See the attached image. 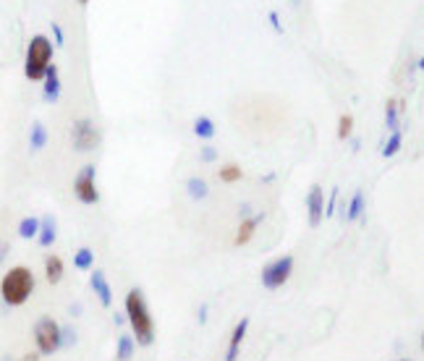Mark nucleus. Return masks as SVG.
<instances>
[{"label":"nucleus","instance_id":"7ed1b4c3","mask_svg":"<svg viewBox=\"0 0 424 361\" xmlns=\"http://www.w3.org/2000/svg\"><path fill=\"white\" fill-rule=\"evenodd\" d=\"M50 63H52V42L45 35H35L29 47H26L24 76L29 81H42L45 71H47Z\"/></svg>","mask_w":424,"mask_h":361},{"label":"nucleus","instance_id":"cd10ccee","mask_svg":"<svg viewBox=\"0 0 424 361\" xmlns=\"http://www.w3.org/2000/svg\"><path fill=\"white\" fill-rule=\"evenodd\" d=\"M336 202H338V189L330 191V199H328V205H325V215L333 217V212H336Z\"/></svg>","mask_w":424,"mask_h":361},{"label":"nucleus","instance_id":"2f4dec72","mask_svg":"<svg viewBox=\"0 0 424 361\" xmlns=\"http://www.w3.org/2000/svg\"><path fill=\"white\" fill-rule=\"evenodd\" d=\"M207 304H205V306H200V322H202V325H205V322H207Z\"/></svg>","mask_w":424,"mask_h":361},{"label":"nucleus","instance_id":"bb28decb","mask_svg":"<svg viewBox=\"0 0 424 361\" xmlns=\"http://www.w3.org/2000/svg\"><path fill=\"white\" fill-rule=\"evenodd\" d=\"M215 160H217L215 147H202V163H215Z\"/></svg>","mask_w":424,"mask_h":361},{"label":"nucleus","instance_id":"473e14b6","mask_svg":"<svg viewBox=\"0 0 424 361\" xmlns=\"http://www.w3.org/2000/svg\"><path fill=\"white\" fill-rule=\"evenodd\" d=\"M243 217H251V205H241V220Z\"/></svg>","mask_w":424,"mask_h":361},{"label":"nucleus","instance_id":"0eeeda50","mask_svg":"<svg viewBox=\"0 0 424 361\" xmlns=\"http://www.w3.org/2000/svg\"><path fill=\"white\" fill-rule=\"evenodd\" d=\"M97 168L95 165H84L74 178V194L81 205H97L100 202V191H97Z\"/></svg>","mask_w":424,"mask_h":361},{"label":"nucleus","instance_id":"6ab92c4d","mask_svg":"<svg viewBox=\"0 0 424 361\" xmlns=\"http://www.w3.org/2000/svg\"><path fill=\"white\" fill-rule=\"evenodd\" d=\"M399 113H401V103L399 100H388L385 103V126L388 131H399Z\"/></svg>","mask_w":424,"mask_h":361},{"label":"nucleus","instance_id":"b1692460","mask_svg":"<svg viewBox=\"0 0 424 361\" xmlns=\"http://www.w3.org/2000/svg\"><path fill=\"white\" fill-rule=\"evenodd\" d=\"M241 176L243 171L236 163L223 165V171H220V180H223V183H236V180H241Z\"/></svg>","mask_w":424,"mask_h":361},{"label":"nucleus","instance_id":"f03ea898","mask_svg":"<svg viewBox=\"0 0 424 361\" xmlns=\"http://www.w3.org/2000/svg\"><path fill=\"white\" fill-rule=\"evenodd\" d=\"M32 293H35V273L29 267L16 265L0 277V299L8 306H24Z\"/></svg>","mask_w":424,"mask_h":361},{"label":"nucleus","instance_id":"f257e3e1","mask_svg":"<svg viewBox=\"0 0 424 361\" xmlns=\"http://www.w3.org/2000/svg\"><path fill=\"white\" fill-rule=\"evenodd\" d=\"M126 322L131 325L134 343L144 345V348L155 343V336H157L155 319L149 314L147 299H144V293L139 291V288H131V291L126 293Z\"/></svg>","mask_w":424,"mask_h":361},{"label":"nucleus","instance_id":"6e6552de","mask_svg":"<svg viewBox=\"0 0 424 361\" xmlns=\"http://www.w3.org/2000/svg\"><path fill=\"white\" fill-rule=\"evenodd\" d=\"M306 215H309V225L317 228L325 217V191H322L320 183H314L309 194H306Z\"/></svg>","mask_w":424,"mask_h":361},{"label":"nucleus","instance_id":"412c9836","mask_svg":"<svg viewBox=\"0 0 424 361\" xmlns=\"http://www.w3.org/2000/svg\"><path fill=\"white\" fill-rule=\"evenodd\" d=\"M194 134L200 139H212L215 137V123H212V118H207V115H200V118L194 120Z\"/></svg>","mask_w":424,"mask_h":361},{"label":"nucleus","instance_id":"c756f323","mask_svg":"<svg viewBox=\"0 0 424 361\" xmlns=\"http://www.w3.org/2000/svg\"><path fill=\"white\" fill-rule=\"evenodd\" d=\"M270 24H273V29H275L277 35L283 32V24H280V16H277V11H270Z\"/></svg>","mask_w":424,"mask_h":361},{"label":"nucleus","instance_id":"aec40b11","mask_svg":"<svg viewBox=\"0 0 424 361\" xmlns=\"http://www.w3.org/2000/svg\"><path fill=\"white\" fill-rule=\"evenodd\" d=\"M364 215V191H354V197L346 207V220H359Z\"/></svg>","mask_w":424,"mask_h":361},{"label":"nucleus","instance_id":"ddd939ff","mask_svg":"<svg viewBox=\"0 0 424 361\" xmlns=\"http://www.w3.org/2000/svg\"><path fill=\"white\" fill-rule=\"evenodd\" d=\"M55 239H58V223H55V217H52V215H45L42 220H40L37 243H40L42 249H47V246H52V243H55Z\"/></svg>","mask_w":424,"mask_h":361},{"label":"nucleus","instance_id":"39448f33","mask_svg":"<svg viewBox=\"0 0 424 361\" xmlns=\"http://www.w3.org/2000/svg\"><path fill=\"white\" fill-rule=\"evenodd\" d=\"M100 142H103V134L89 118H79L71 126V144H74L76 152H92V149L100 147Z\"/></svg>","mask_w":424,"mask_h":361},{"label":"nucleus","instance_id":"2eb2a0df","mask_svg":"<svg viewBox=\"0 0 424 361\" xmlns=\"http://www.w3.org/2000/svg\"><path fill=\"white\" fill-rule=\"evenodd\" d=\"M134 351H137V343H134V338H131L129 333L118 336V345H115V361H131Z\"/></svg>","mask_w":424,"mask_h":361},{"label":"nucleus","instance_id":"20e7f679","mask_svg":"<svg viewBox=\"0 0 424 361\" xmlns=\"http://www.w3.org/2000/svg\"><path fill=\"white\" fill-rule=\"evenodd\" d=\"M35 345L40 356H52L63 348L61 340V325L52 317H40L35 322Z\"/></svg>","mask_w":424,"mask_h":361},{"label":"nucleus","instance_id":"5701e85b","mask_svg":"<svg viewBox=\"0 0 424 361\" xmlns=\"http://www.w3.org/2000/svg\"><path fill=\"white\" fill-rule=\"evenodd\" d=\"M401 142H403V137H401V129H399V131H390V139H388V142H385V147H382V157H393V155H399Z\"/></svg>","mask_w":424,"mask_h":361},{"label":"nucleus","instance_id":"7c9ffc66","mask_svg":"<svg viewBox=\"0 0 424 361\" xmlns=\"http://www.w3.org/2000/svg\"><path fill=\"white\" fill-rule=\"evenodd\" d=\"M8 243H6V241H3V243H0V265H3V262H6V257H8Z\"/></svg>","mask_w":424,"mask_h":361},{"label":"nucleus","instance_id":"e433bc0d","mask_svg":"<svg viewBox=\"0 0 424 361\" xmlns=\"http://www.w3.org/2000/svg\"><path fill=\"white\" fill-rule=\"evenodd\" d=\"M401 361H411V359H401Z\"/></svg>","mask_w":424,"mask_h":361},{"label":"nucleus","instance_id":"1a4fd4ad","mask_svg":"<svg viewBox=\"0 0 424 361\" xmlns=\"http://www.w3.org/2000/svg\"><path fill=\"white\" fill-rule=\"evenodd\" d=\"M246 333H249V319L243 317L236 322L234 333H231V340H228V351H225V361H236L239 353H241V345L246 340Z\"/></svg>","mask_w":424,"mask_h":361},{"label":"nucleus","instance_id":"c9c22d12","mask_svg":"<svg viewBox=\"0 0 424 361\" xmlns=\"http://www.w3.org/2000/svg\"><path fill=\"white\" fill-rule=\"evenodd\" d=\"M79 3H89V0H79Z\"/></svg>","mask_w":424,"mask_h":361},{"label":"nucleus","instance_id":"f3484780","mask_svg":"<svg viewBox=\"0 0 424 361\" xmlns=\"http://www.w3.org/2000/svg\"><path fill=\"white\" fill-rule=\"evenodd\" d=\"M186 194H189V197L194 199V202H202V199H205V197L210 194L207 180L197 178V176H194V178H189V180H186Z\"/></svg>","mask_w":424,"mask_h":361},{"label":"nucleus","instance_id":"9d476101","mask_svg":"<svg viewBox=\"0 0 424 361\" xmlns=\"http://www.w3.org/2000/svg\"><path fill=\"white\" fill-rule=\"evenodd\" d=\"M42 97L45 103H58V97H61V74H58V66H47L42 76Z\"/></svg>","mask_w":424,"mask_h":361},{"label":"nucleus","instance_id":"dca6fc26","mask_svg":"<svg viewBox=\"0 0 424 361\" xmlns=\"http://www.w3.org/2000/svg\"><path fill=\"white\" fill-rule=\"evenodd\" d=\"M29 147H32V152H40L47 147V129H45L40 120L32 123V131H29Z\"/></svg>","mask_w":424,"mask_h":361},{"label":"nucleus","instance_id":"9b49d317","mask_svg":"<svg viewBox=\"0 0 424 361\" xmlns=\"http://www.w3.org/2000/svg\"><path fill=\"white\" fill-rule=\"evenodd\" d=\"M262 220H265V212H257V215H251V217H243L241 225H239V231H236V239H234L236 246L249 243V241L254 239V233H257V228H260Z\"/></svg>","mask_w":424,"mask_h":361},{"label":"nucleus","instance_id":"423d86ee","mask_svg":"<svg viewBox=\"0 0 424 361\" xmlns=\"http://www.w3.org/2000/svg\"><path fill=\"white\" fill-rule=\"evenodd\" d=\"M291 273H294V257H291V254H283V257H277L275 262L265 265V270H262V285H265L268 291H277V288H283V285L288 283Z\"/></svg>","mask_w":424,"mask_h":361},{"label":"nucleus","instance_id":"a211bd4d","mask_svg":"<svg viewBox=\"0 0 424 361\" xmlns=\"http://www.w3.org/2000/svg\"><path fill=\"white\" fill-rule=\"evenodd\" d=\"M92 265H95V251L89 249V246L76 249V254H74V267L81 270V273H87V270H92Z\"/></svg>","mask_w":424,"mask_h":361},{"label":"nucleus","instance_id":"a878e982","mask_svg":"<svg viewBox=\"0 0 424 361\" xmlns=\"http://www.w3.org/2000/svg\"><path fill=\"white\" fill-rule=\"evenodd\" d=\"M61 340H63V348H66V345H74L76 343V330H74V327H61Z\"/></svg>","mask_w":424,"mask_h":361},{"label":"nucleus","instance_id":"c85d7f7f","mask_svg":"<svg viewBox=\"0 0 424 361\" xmlns=\"http://www.w3.org/2000/svg\"><path fill=\"white\" fill-rule=\"evenodd\" d=\"M52 35H55V45H58V47H63L66 37H63V26L58 24V21H52Z\"/></svg>","mask_w":424,"mask_h":361},{"label":"nucleus","instance_id":"4be33fe9","mask_svg":"<svg viewBox=\"0 0 424 361\" xmlns=\"http://www.w3.org/2000/svg\"><path fill=\"white\" fill-rule=\"evenodd\" d=\"M37 231H40V217H24L21 223H18V236L21 239H35Z\"/></svg>","mask_w":424,"mask_h":361},{"label":"nucleus","instance_id":"393cba45","mask_svg":"<svg viewBox=\"0 0 424 361\" xmlns=\"http://www.w3.org/2000/svg\"><path fill=\"white\" fill-rule=\"evenodd\" d=\"M351 129H354V118H351V115H340V118H338V139H340V142H346L348 137H351Z\"/></svg>","mask_w":424,"mask_h":361},{"label":"nucleus","instance_id":"f8f14e48","mask_svg":"<svg viewBox=\"0 0 424 361\" xmlns=\"http://www.w3.org/2000/svg\"><path fill=\"white\" fill-rule=\"evenodd\" d=\"M92 291L97 293V299H100V304H103L105 309L108 306H113V288H110V283H108V277H105V273L103 270H97V273H92Z\"/></svg>","mask_w":424,"mask_h":361},{"label":"nucleus","instance_id":"72a5a7b5","mask_svg":"<svg viewBox=\"0 0 424 361\" xmlns=\"http://www.w3.org/2000/svg\"><path fill=\"white\" fill-rule=\"evenodd\" d=\"M18 361H40V356H37V353H26L24 359H18Z\"/></svg>","mask_w":424,"mask_h":361},{"label":"nucleus","instance_id":"f704fd0d","mask_svg":"<svg viewBox=\"0 0 424 361\" xmlns=\"http://www.w3.org/2000/svg\"><path fill=\"white\" fill-rule=\"evenodd\" d=\"M291 6H294V8H299V6H302V0H291Z\"/></svg>","mask_w":424,"mask_h":361},{"label":"nucleus","instance_id":"4468645a","mask_svg":"<svg viewBox=\"0 0 424 361\" xmlns=\"http://www.w3.org/2000/svg\"><path fill=\"white\" fill-rule=\"evenodd\" d=\"M63 273H66V265H63V259L58 254L45 257V277H47V283L58 285L63 280Z\"/></svg>","mask_w":424,"mask_h":361}]
</instances>
